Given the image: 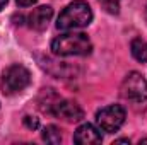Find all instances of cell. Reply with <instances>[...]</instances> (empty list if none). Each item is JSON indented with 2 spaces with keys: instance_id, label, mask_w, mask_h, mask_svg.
Segmentation results:
<instances>
[{
  "instance_id": "15",
  "label": "cell",
  "mask_w": 147,
  "mask_h": 145,
  "mask_svg": "<svg viewBox=\"0 0 147 145\" xmlns=\"http://www.w3.org/2000/svg\"><path fill=\"white\" fill-rule=\"evenodd\" d=\"M103 3H106V2H118V0H101Z\"/></svg>"
},
{
  "instance_id": "14",
  "label": "cell",
  "mask_w": 147,
  "mask_h": 145,
  "mask_svg": "<svg viewBox=\"0 0 147 145\" xmlns=\"http://www.w3.org/2000/svg\"><path fill=\"white\" fill-rule=\"evenodd\" d=\"M7 2H9V0H0V10L5 7V3H7Z\"/></svg>"
},
{
  "instance_id": "1",
  "label": "cell",
  "mask_w": 147,
  "mask_h": 145,
  "mask_svg": "<svg viewBox=\"0 0 147 145\" xmlns=\"http://www.w3.org/2000/svg\"><path fill=\"white\" fill-rule=\"evenodd\" d=\"M91 22H92V10L89 3L84 0H75L60 12L57 19V28L62 31H74L86 28Z\"/></svg>"
},
{
  "instance_id": "5",
  "label": "cell",
  "mask_w": 147,
  "mask_h": 145,
  "mask_svg": "<svg viewBox=\"0 0 147 145\" xmlns=\"http://www.w3.org/2000/svg\"><path fill=\"white\" fill-rule=\"evenodd\" d=\"M127 113L120 104H111L106 108L99 109L96 114V123L99 126V130L106 132V133H115L121 128V125L125 123Z\"/></svg>"
},
{
  "instance_id": "13",
  "label": "cell",
  "mask_w": 147,
  "mask_h": 145,
  "mask_svg": "<svg viewBox=\"0 0 147 145\" xmlns=\"http://www.w3.org/2000/svg\"><path fill=\"white\" fill-rule=\"evenodd\" d=\"M115 144H130L128 138H120V140H115Z\"/></svg>"
},
{
  "instance_id": "4",
  "label": "cell",
  "mask_w": 147,
  "mask_h": 145,
  "mask_svg": "<svg viewBox=\"0 0 147 145\" xmlns=\"http://www.w3.org/2000/svg\"><path fill=\"white\" fill-rule=\"evenodd\" d=\"M31 84V73L24 65H10L2 77V92L7 96L17 94L21 91H24L28 85Z\"/></svg>"
},
{
  "instance_id": "10",
  "label": "cell",
  "mask_w": 147,
  "mask_h": 145,
  "mask_svg": "<svg viewBox=\"0 0 147 145\" xmlns=\"http://www.w3.org/2000/svg\"><path fill=\"white\" fill-rule=\"evenodd\" d=\"M43 140L46 144H60L62 142V135H60V130L55 126V125H50L43 130Z\"/></svg>"
},
{
  "instance_id": "12",
  "label": "cell",
  "mask_w": 147,
  "mask_h": 145,
  "mask_svg": "<svg viewBox=\"0 0 147 145\" xmlns=\"http://www.w3.org/2000/svg\"><path fill=\"white\" fill-rule=\"evenodd\" d=\"M33 3H36V0H17V5H21V7H29Z\"/></svg>"
},
{
  "instance_id": "8",
  "label": "cell",
  "mask_w": 147,
  "mask_h": 145,
  "mask_svg": "<svg viewBox=\"0 0 147 145\" xmlns=\"http://www.w3.org/2000/svg\"><path fill=\"white\" fill-rule=\"evenodd\" d=\"M51 17H53V9L50 5H39L29 14V26L36 31H43L46 29Z\"/></svg>"
},
{
  "instance_id": "2",
  "label": "cell",
  "mask_w": 147,
  "mask_h": 145,
  "mask_svg": "<svg viewBox=\"0 0 147 145\" xmlns=\"http://www.w3.org/2000/svg\"><path fill=\"white\" fill-rule=\"evenodd\" d=\"M91 50V39L84 33H65L51 41V51L58 56H84Z\"/></svg>"
},
{
  "instance_id": "9",
  "label": "cell",
  "mask_w": 147,
  "mask_h": 145,
  "mask_svg": "<svg viewBox=\"0 0 147 145\" xmlns=\"http://www.w3.org/2000/svg\"><path fill=\"white\" fill-rule=\"evenodd\" d=\"M130 50H132V56L137 62H140V63L147 62V43L142 38H135L130 43Z\"/></svg>"
},
{
  "instance_id": "7",
  "label": "cell",
  "mask_w": 147,
  "mask_h": 145,
  "mask_svg": "<svg viewBox=\"0 0 147 145\" xmlns=\"http://www.w3.org/2000/svg\"><path fill=\"white\" fill-rule=\"evenodd\" d=\"M74 142L79 145H94V144H101L103 137L99 133V130L91 125V123H84L80 125L75 133H74Z\"/></svg>"
},
{
  "instance_id": "3",
  "label": "cell",
  "mask_w": 147,
  "mask_h": 145,
  "mask_svg": "<svg viewBox=\"0 0 147 145\" xmlns=\"http://www.w3.org/2000/svg\"><path fill=\"white\" fill-rule=\"evenodd\" d=\"M121 97L135 109L147 108V80L139 72H130L121 82Z\"/></svg>"
},
{
  "instance_id": "11",
  "label": "cell",
  "mask_w": 147,
  "mask_h": 145,
  "mask_svg": "<svg viewBox=\"0 0 147 145\" xmlns=\"http://www.w3.org/2000/svg\"><path fill=\"white\" fill-rule=\"evenodd\" d=\"M24 125H26L29 130H36V128H39V119L34 118V116H26V118H24Z\"/></svg>"
},
{
  "instance_id": "6",
  "label": "cell",
  "mask_w": 147,
  "mask_h": 145,
  "mask_svg": "<svg viewBox=\"0 0 147 145\" xmlns=\"http://www.w3.org/2000/svg\"><path fill=\"white\" fill-rule=\"evenodd\" d=\"M51 113L57 116V118H62L63 121H69V123H75V121H80L84 118V111L82 108L74 103V101H58L53 104Z\"/></svg>"
}]
</instances>
